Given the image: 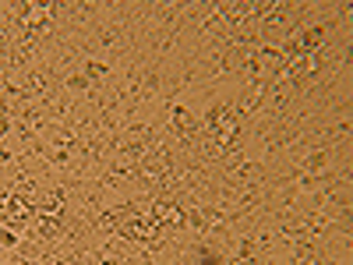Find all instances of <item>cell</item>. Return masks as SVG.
Wrapping results in <instances>:
<instances>
[{
  "label": "cell",
  "mask_w": 353,
  "mask_h": 265,
  "mask_svg": "<svg viewBox=\"0 0 353 265\" xmlns=\"http://www.w3.org/2000/svg\"><path fill=\"white\" fill-rule=\"evenodd\" d=\"M307 18V0H276L272 11L258 21V43L261 46H283Z\"/></svg>",
  "instance_id": "1"
}]
</instances>
